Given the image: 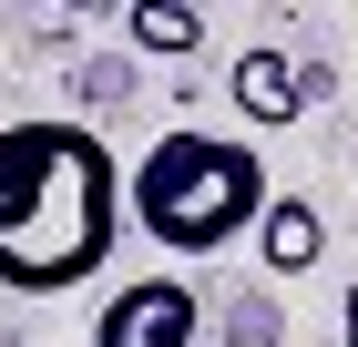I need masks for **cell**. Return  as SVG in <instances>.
<instances>
[{"instance_id": "cell-5", "label": "cell", "mask_w": 358, "mask_h": 347, "mask_svg": "<svg viewBox=\"0 0 358 347\" xmlns=\"http://www.w3.org/2000/svg\"><path fill=\"white\" fill-rule=\"evenodd\" d=\"M256 266L266 276H307L317 256H328V214L307 205V194H266V214H256Z\"/></svg>"}, {"instance_id": "cell-8", "label": "cell", "mask_w": 358, "mask_h": 347, "mask_svg": "<svg viewBox=\"0 0 358 347\" xmlns=\"http://www.w3.org/2000/svg\"><path fill=\"white\" fill-rule=\"evenodd\" d=\"M123 92H134V72H123V61H83V112H113ZM83 112H72V123H83Z\"/></svg>"}, {"instance_id": "cell-2", "label": "cell", "mask_w": 358, "mask_h": 347, "mask_svg": "<svg viewBox=\"0 0 358 347\" xmlns=\"http://www.w3.org/2000/svg\"><path fill=\"white\" fill-rule=\"evenodd\" d=\"M266 154L246 133H154L143 163L123 174V214L143 225V245H164V256H225V245L256 235V214H266Z\"/></svg>"}, {"instance_id": "cell-9", "label": "cell", "mask_w": 358, "mask_h": 347, "mask_svg": "<svg viewBox=\"0 0 358 347\" xmlns=\"http://www.w3.org/2000/svg\"><path fill=\"white\" fill-rule=\"evenodd\" d=\"M348 347H358V286H348Z\"/></svg>"}, {"instance_id": "cell-3", "label": "cell", "mask_w": 358, "mask_h": 347, "mask_svg": "<svg viewBox=\"0 0 358 347\" xmlns=\"http://www.w3.org/2000/svg\"><path fill=\"white\" fill-rule=\"evenodd\" d=\"M92 347H205V296L185 276H134V286L103 296Z\"/></svg>"}, {"instance_id": "cell-10", "label": "cell", "mask_w": 358, "mask_h": 347, "mask_svg": "<svg viewBox=\"0 0 358 347\" xmlns=\"http://www.w3.org/2000/svg\"><path fill=\"white\" fill-rule=\"evenodd\" d=\"M0 347H31V337H0Z\"/></svg>"}, {"instance_id": "cell-1", "label": "cell", "mask_w": 358, "mask_h": 347, "mask_svg": "<svg viewBox=\"0 0 358 347\" xmlns=\"http://www.w3.org/2000/svg\"><path fill=\"white\" fill-rule=\"evenodd\" d=\"M123 235V163L92 123L31 112L0 123V286L10 296H72L113 266Z\"/></svg>"}, {"instance_id": "cell-4", "label": "cell", "mask_w": 358, "mask_h": 347, "mask_svg": "<svg viewBox=\"0 0 358 347\" xmlns=\"http://www.w3.org/2000/svg\"><path fill=\"white\" fill-rule=\"evenodd\" d=\"M225 103L246 112L256 133L307 123V103H328V61H297V52H276V41H246V52L225 61Z\"/></svg>"}, {"instance_id": "cell-6", "label": "cell", "mask_w": 358, "mask_h": 347, "mask_svg": "<svg viewBox=\"0 0 358 347\" xmlns=\"http://www.w3.org/2000/svg\"><path fill=\"white\" fill-rule=\"evenodd\" d=\"M123 52H143V61L205 52V10H194V0H134V10H123Z\"/></svg>"}, {"instance_id": "cell-7", "label": "cell", "mask_w": 358, "mask_h": 347, "mask_svg": "<svg viewBox=\"0 0 358 347\" xmlns=\"http://www.w3.org/2000/svg\"><path fill=\"white\" fill-rule=\"evenodd\" d=\"M205 337H225V347H276V307H266V296H236L225 327H205Z\"/></svg>"}]
</instances>
